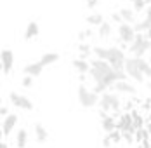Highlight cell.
Segmentation results:
<instances>
[{
	"label": "cell",
	"instance_id": "14",
	"mask_svg": "<svg viewBox=\"0 0 151 148\" xmlns=\"http://www.w3.org/2000/svg\"><path fill=\"white\" fill-rule=\"evenodd\" d=\"M33 131H35V139H37V143L44 145V143H47V141H49V131H47V127L44 126V124L35 122Z\"/></svg>",
	"mask_w": 151,
	"mask_h": 148
},
{
	"label": "cell",
	"instance_id": "37",
	"mask_svg": "<svg viewBox=\"0 0 151 148\" xmlns=\"http://www.w3.org/2000/svg\"><path fill=\"white\" fill-rule=\"evenodd\" d=\"M129 2H132V4H137V2H142V0H129Z\"/></svg>",
	"mask_w": 151,
	"mask_h": 148
},
{
	"label": "cell",
	"instance_id": "35",
	"mask_svg": "<svg viewBox=\"0 0 151 148\" xmlns=\"http://www.w3.org/2000/svg\"><path fill=\"white\" fill-rule=\"evenodd\" d=\"M146 129L151 133V122H146Z\"/></svg>",
	"mask_w": 151,
	"mask_h": 148
},
{
	"label": "cell",
	"instance_id": "30",
	"mask_svg": "<svg viewBox=\"0 0 151 148\" xmlns=\"http://www.w3.org/2000/svg\"><path fill=\"white\" fill-rule=\"evenodd\" d=\"M0 113H2V117H4V118L7 117V115H11V112H9V106L2 104V108H0Z\"/></svg>",
	"mask_w": 151,
	"mask_h": 148
},
{
	"label": "cell",
	"instance_id": "9",
	"mask_svg": "<svg viewBox=\"0 0 151 148\" xmlns=\"http://www.w3.org/2000/svg\"><path fill=\"white\" fill-rule=\"evenodd\" d=\"M16 124H17V115H16V113L7 115V117L2 120V136H4V138H9L11 133L14 131Z\"/></svg>",
	"mask_w": 151,
	"mask_h": 148
},
{
	"label": "cell",
	"instance_id": "13",
	"mask_svg": "<svg viewBox=\"0 0 151 148\" xmlns=\"http://www.w3.org/2000/svg\"><path fill=\"white\" fill-rule=\"evenodd\" d=\"M71 65H73V70H75L78 75H87L91 72V61L89 59H82V58H75L71 61Z\"/></svg>",
	"mask_w": 151,
	"mask_h": 148
},
{
	"label": "cell",
	"instance_id": "11",
	"mask_svg": "<svg viewBox=\"0 0 151 148\" xmlns=\"http://www.w3.org/2000/svg\"><path fill=\"white\" fill-rule=\"evenodd\" d=\"M116 129L118 131H134V117L132 113H122V117L116 120Z\"/></svg>",
	"mask_w": 151,
	"mask_h": 148
},
{
	"label": "cell",
	"instance_id": "3",
	"mask_svg": "<svg viewBox=\"0 0 151 148\" xmlns=\"http://www.w3.org/2000/svg\"><path fill=\"white\" fill-rule=\"evenodd\" d=\"M99 108H101V112H106V113H109V112H120L122 108V101H120V94L118 92H104V94H101V98H99V104H97Z\"/></svg>",
	"mask_w": 151,
	"mask_h": 148
},
{
	"label": "cell",
	"instance_id": "33",
	"mask_svg": "<svg viewBox=\"0 0 151 148\" xmlns=\"http://www.w3.org/2000/svg\"><path fill=\"white\" fill-rule=\"evenodd\" d=\"M144 75H146V77H148V78L151 80V66L148 68V70H146V73H144Z\"/></svg>",
	"mask_w": 151,
	"mask_h": 148
},
{
	"label": "cell",
	"instance_id": "4",
	"mask_svg": "<svg viewBox=\"0 0 151 148\" xmlns=\"http://www.w3.org/2000/svg\"><path fill=\"white\" fill-rule=\"evenodd\" d=\"M106 61L113 66L115 72H120V70H125V61H127V56H125V51L118 47V45H111L108 47V58Z\"/></svg>",
	"mask_w": 151,
	"mask_h": 148
},
{
	"label": "cell",
	"instance_id": "29",
	"mask_svg": "<svg viewBox=\"0 0 151 148\" xmlns=\"http://www.w3.org/2000/svg\"><path fill=\"white\" fill-rule=\"evenodd\" d=\"M85 4H87V7H89V9H96V7H97V4H99V0H85Z\"/></svg>",
	"mask_w": 151,
	"mask_h": 148
},
{
	"label": "cell",
	"instance_id": "10",
	"mask_svg": "<svg viewBox=\"0 0 151 148\" xmlns=\"http://www.w3.org/2000/svg\"><path fill=\"white\" fill-rule=\"evenodd\" d=\"M113 91H115V92H118V94H129V96H134V94L137 92L136 86H134V84H130L129 80H118V82H115Z\"/></svg>",
	"mask_w": 151,
	"mask_h": 148
},
{
	"label": "cell",
	"instance_id": "39",
	"mask_svg": "<svg viewBox=\"0 0 151 148\" xmlns=\"http://www.w3.org/2000/svg\"><path fill=\"white\" fill-rule=\"evenodd\" d=\"M150 63H151V54H150Z\"/></svg>",
	"mask_w": 151,
	"mask_h": 148
},
{
	"label": "cell",
	"instance_id": "7",
	"mask_svg": "<svg viewBox=\"0 0 151 148\" xmlns=\"http://www.w3.org/2000/svg\"><path fill=\"white\" fill-rule=\"evenodd\" d=\"M9 99H11L12 106L19 108V110H26V112H31V110H33V101H31L28 96L21 94V92L11 91V92H9Z\"/></svg>",
	"mask_w": 151,
	"mask_h": 148
},
{
	"label": "cell",
	"instance_id": "38",
	"mask_svg": "<svg viewBox=\"0 0 151 148\" xmlns=\"http://www.w3.org/2000/svg\"><path fill=\"white\" fill-rule=\"evenodd\" d=\"M148 89H150V91H151V80H150V82H148Z\"/></svg>",
	"mask_w": 151,
	"mask_h": 148
},
{
	"label": "cell",
	"instance_id": "12",
	"mask_svg": "<svg viewBox=\"0 0 151 148\" xmlns=\"http://www.w3.org/2000/svg\"><path fill=\"white\" fill-rule=\"evenodd\" d=\"M44 65L40 63V61H33V63H28L24 68H23V73L28 75V77H33V78H37V77H40L42 72H44Z\"/></svg>",
	"mask_w": 151,
	"mask_h": 148
},
{
	"label": "cell",
	"instance_id": "2",
	"mask_svg": "<svg viewBox=\"0 0 151 148\" xmlns=\"http://www.w3.org/2000/svg\"><path fill=\"white\" fill-rule=\"evenodd\" d=\"M76 98H78V103L80 106H83V108H94V106H97L99 104V94H96L92 89H89L85 84H80L78 89H76Z\"/></svg>",
	"mask_w": 151,
	"mask_h": 148
},
{
	"label": "cell",
	"instance_id": "27",
	"mask_svg": "<svg viewBox=\"0 0 151 148\" xmlns=\"http://www.w3.org/2000/svg\"><path fill=\"white\" fill-rule=\"evenodd\" d=\"M132 133H134V131H123V133H122L123 139H125L127 143H134V136H132Z\"/></svg>",
	"mask_w": 151,
	"mask_h": 148
},
{
	"label": "cell",
	"instance_id": "24",
	"mask_svg": "<svg viewBox=\"0 0 151 148\" xmlns=\"http://www.w3.org/2000/svg\"><path fill=\"white\" fill-rule=\"evenodd\" d=\"M108 136H109V139H111V143H113V145H118V143L122 141V138H123V136H122V131H118V129H116V131H113V133H109Z\"/></svg>",
	"mask_w": 151,
	"mask_h": 148
},
{
	"label": "cell",
	"instance_id": "18",
	"mask_svg": "<svg viewBox=\"0 0 151 148\" xmlns=\"http://www.w3.org/2000/svg\"><path fill=\"white\" fill-rule=\"evenodd\" d=\"M28 145V131L24 127H19L16 133V147L17 148H26Z\"/></svg>",
	"mask_w": 151,
	"mask_h": 148
},
{
	"label": "cell",
	"instance_id": "6",
	"mask_svg": "<svg viewBox=\"0 0 151 148\" xmlns=\"http://www.w3.org/2000/svg\"><path fill=\"white\" fill-rule=\"evenodd\" d=\"M136 28H134V25H129V23H122L118 25V42L122 45H129L134 42V38H136Z\"/></svg>",
	"mask_w": 151,
	"mask_h": 148
},
{
	"label": "cell",
	"instance_id": "5",
	"mask_svg": "<svg viewBox=\"0 0 151 148\" xmlns=\"http://www.w3.org/2000/svg\"><path fill=\"white\" fill-rule=\"evenodd\" d=\"M125 73L129 75V78H134L137 84H144L146 75L142 73V70L139 68L137 58H134V56H129L127 61H125Z\"/></svg>",
	"mask_w": 151,
	"mask_h": 148
},
{
	"label": "cell",
	"instance_id": "25",
	"mask_svg": "<svg viewBox=\"0 0 151 148\" xmlns=\"http://www.w3.org/2000/svg\"><path fill=\"white\" fill-rule=\"evenodd\" d=\"M21 86H23L24 89L33 87V77H28V75H24V77H23V80H21Z\"/></svg>",
	"mask_w": 151,
	"mask_h": 148
},
{
	"label": "cell",
	"instance_id": "16",
	"mask_svg": "<svg viewBox=\"0 0 151 148\" xmlns=\"http://www.w3.org/2000/svg\"><path fill=\"white\" fill-rule=\"evenodd\" d=\"M38 33H40L38 23H37V21H30L28 26H26V30H24V40H33L35 37H38Z\"/></svg>",
	"mask_w": 151,
	"mask_h": 148
},
{
	"label": "cell",
	"instance_id": "31",
	"mask_svg": "<svg viewBox=\"0 0 151 148\" xmlns=\"http://www.w3.org/2000/svg\"><path fill=\"white\" fill-rule=\"evenodd\" d=\"M111 145H113V143H111V139H109V136L106 134L104 138H103V147H104V148H109Z\"/></svg>",
	"mask_w": 151,
	"mask_h": 148
},
{
	"label": "cell",
	"instance_id": "32",
	"mask_svg": "<svg viewBox=\"0 0 151 148\" xmlns=\"http://www.w3.org/2000/svg\"><path fill=\"white\" fill-rule=\"evenodd\" d=\"M144 19H148V21L151 23V4L146 7V16H144Z\"/></svg>",
	"mask_w": 151,
	"mask_h": 148
},
{
	"label": "cell",
	"instance_id": "8",
	"mask_svg": "<svg viewBox=\"0 0 151 148\" xmlns=\"http://www.w3.org/2000/svg\"><path fill=\"white\" fill-rule=\"evenodd\" d=\"M0 61H2V73H4V77H7L14 68V52L11 49L4 47L0 52Z\"/></svg>",
	"mask_w": 151,
	"mask_h": 148
},
{
	"label": "cell",
	"instance_id": "1",
	"mask_svg": "<svg viewBox=\"0 0 151 148\" xmlns=\"http://www.w3.org/2000/svg\"><path fill=\"white\" fill-rule=\"evenodd\" d=\"M127 51L134 58H144L148 52H151V40L146 37V33H137L134 42L127 47Z\"/></svg>",
	"mask_w": 151,
	"mask_h": 148
},
{
	"label": "cell",
	"instance_id": "36",
	"mask_svg": "<svg viewBox=\"0 0 151 148\" xmlns=\"http://www.w3.org/2000/svg\"><path fill=\"white\" fill-rule=\"evenodd\" d=\"M146 122H151V112L148 113V117H146Z\"/></svg>",
	"mask_w": 151,
	"mask_h": 148
},
{
	"label": "cell",
	"instance_id": "23",
	"mask_svg": "<svg viewBox=\"0 0 151 148\" xmlns=\"http://www.w3.org/2000/svg\"><path fill=\"white\" fill-rule=\"evenodd\" d=\"M92 52H94V58H97V59H106L108 58V47H103V45L92 47Z\"/></svg>",
	"mask_w": 151,
	"mask_h": 148
},
{
	"label": "cell",
	"instance_id": "26",
	"mask_svg": "<svg viewBox=\"0 0 151 148\" xmlns=\"http://www.w3.org/2000/svg\"><path fill=\"white\" fill-rule=\"evenodd\" d=\"M87 37H92V30H85V31H78V40L83 42Z\"/></svg>",
	"mask_w": 151,
	"mask_h": 148
},
{
	"label": "cell",
	"instance_id": "20",
	"mask_svg": "<svg viewBox=\"0 0 151 148\" xmlns=\"http://www.w3.org/2000/svg\"><path fill=\"white\" fill-rule=\"evenodd\" d=\"M76 51H78V58H82V59H89L91 56H94L92 47L89 44H85V42H80Z\"/></svg>",
	"mask_w": 151,
	"mask_h": 148
},
{
	"label": "cell",
	"instance_id": "15",
	"mask_svg": "<svg viewBox=\"0 0 151 148\" xmlns=\"http://www.w3.org/2000/svg\"><path fill=\"white\" fill-rule=\"evenodd\" d=\"M101 129H103L106 134L116 131V118L113 117V115H109V113H108L106 117L101 118Z\"/></svg>",
	"mask_w": 151,
	"mask_h": 148
},
{
	"label": "cell",
	"instance_id": "22",
	"mask_svg": "<svg viewBox=\"0 0 151 148\" xmlns=\"http://www.w3.org/2000/svg\"><path fill=\"white\" fill-rule=\"evenodd\" d=\"M111 31H113L111 23H108V21H104L101 26H97V35H99L101 38H108V37L111 35Z\"/></svg>",
	"mask_w": 151,
	"mask_h": 148
},
{
	"label": "cell",
	"instance_id": "28",
	"mask_svg": "<svg viewBox=\"0 0 151 148\" xmlns=\"http://www.w3.org/2000/svg\"><path fill=\"white\" fill-rule=\"evenodd\" d=\"M111 21H113V23H118V25H122V23H123V19H122L120 12H113V14H111Z\"/></svg>",
	"mask_w": 151,
	"mask_h": 148
},
{
	"label": "cell",
	"instance_id": "21",
	"mask_svg": "<svg viewBox=\"0 0 151 148\" xmlns=\"http://www.w3.org/2000/svg\"><path fill=\"white\" fill-rule=\"evenodd\" d=\"M85 21H87V25H91V26H101L103 23H104V16L99 14V12H92L85 17Z\"/></svg>",
	"mask_w": 151,
	"mask_h": 148
},
{
	"label": "cell",
	"instance_id": "34",
	"mask_svg": "<svg viewBox=\"0 0 151 148\" xmlns=\"http://www.w3.org/2000/svg\"><path fill=\"white\" fill-rule=\"evenodd\" d=\"M0 148H9V145H7L5 141H2V145H0Z\"/></svg>",
	"mask_w": 151,
	"mask_h": 148
},
{
	"label": "cell",
	"instance_id": "17",
	"mask_svg": "<svg viewBox=\"0 0 151 148\" xmlns=\"http://www.w3.org/2000/svg\"><path fill=\"white\" fill-rule=\"evenodd\" d=\"M44 66H52V65H56L58 61H59V54L58 52H52V51H49V52H44L42 54V58L38 59Z\"/></svg>",
	"mask_w": 151,
	"mask_h": 148
},
{
	"label": "cell",
	"instance_id": "19",
	"mask_svg": "<svg viewBox=\"0 0 151 148\" xmlns=\"http://www.w3.org/2000/svg\"><path fill=\"white\" fill-rule=\"evenodd\" d=\"M118 12H120L122 19H123V23H129V25H132V23L136 21V11H134V9H130V7H122Z\"/></svg>",
	"mask_w": 151,
	"mask_h": 148
}]
</instances>
